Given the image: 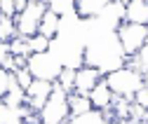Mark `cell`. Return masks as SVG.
<instances>
[{
  "mask_svg": "<svg viewBox=\"0 0 148 124\" xmlns=\"http://www.w3.org/2000/svg\"><path fill=\"white\" fill-rule=\"evenodd\" d=\"M127 54L118 40V30L106 26L101 19L87 21V42H85V66H94L101 73H110L127 66Z\"/></svg>",
  "mask_w": 148,
  "mask_h": 124,
  "instance_id": "6da1fadb",
  "label": "cell"
},
{
  "mask_svg": "<svg viewBox=\"0 0 148 124\" xmlns=\"http://www.w3.org/2000/svg\"><path fill=\"white\" fill-rule=\"evenodd\" d=\"M103 80L108 82V87L113 89L115 96H125V98H134L136 91L146 84V77L143 73L136 68V66H122L118 70H110V73L103 75Z\"/></svg>",
  "mask_w": 148,
  "mask_h": 124,
  "instance_id": "7a4b0ae2",
  "label": "cell"
},
{
  "mask_svg": "<svg viewBox=\"0 0 148 124\" xmlns=\"http://www.w3.org/2000/svg\"><path fill=\"white\" fill-rule=\"evenodd\" d=\"M38 115H40V124H68L71 122L68 91H64L61 87L54 82V91H52L49 101L45 103V108Z\"/></svg>",
  "mask_w": 148,
  "mask_h": 124,
  "instance_id": "3957f363",
  "label": "cell"
},
{
  "mask_svg": "<svg viewBox=\"0 0 148 124\" xmlns=\"http://www.w3.org/2000/svg\"><path fill=\"white\" fill-rule=\"evenodd\" d=\"M118 40L125 49V54L129 59L139 56L148 45V26L143 24H132V21H122L118 26Z\"/></svg>",
  "mask_w": 148,
  "mask_h": 124,
  "instance_id": "277c9868",
  "label": "cell"
},
{
  "mask_svg": "<svg viewBox=\"0 0 148 124\" xmlns=\"http://www.w3.org/2000/svg\"><path fill=\"white\" fill-rule=\"evenodd\" d=\"M49 9L47 0H31V3L16 14V30H19L21 38H33V35L40 33V24H42V16Z\"/></svg>",
  "mask_w": 148,
  "mask_h": 124,
  "instance_id": "5b68a950",
  "label": "cell"
},
{
  "mask_svg": "<svg viewBox=\"0 0 148 124\" xmlns=\"http://www.w3.org/2000/svg\"><path fill=\"white\" fill-rule=\"evenodd\" d=\"M28 68H31L35 80L57 82L61 70H64V61L49 49V51H42V54H31L28 56Z\"/></svg>",
  "mask_w": 148,
  "mask_h": 124,
  "instance_id": "8992f818",
  "label": "cell"
},
{
  "mask_svg": "<svg viewBox=\"0 0 148 124\" xmlns=\"http://www.w3.org/2000/svg\"><path fill=\"white\" fill-rule=\"evenodd\" d=\"M54 91V82H47V80H33V84L26 89V105L33 110V112H40L45 108V103L49 101Z\"/></svg>",
  "mask_w": 148,
  "mask_h": 124,
  "instance_id": "52a82bcc",
  "label": "cell"
},
{
  "mask_svg": "<svg viewBox=\"0 0 148 124\" xmlns=\"http://www.w3.org/2000/svg\"><path fill=\"white\" fill-rule=\"evenodd\" d=\"M101 80H103V73L99 68H94V66H80L78 68V77H75V91L89 96L92 89H94Z\"/></svg>",
  "mask_w": 148,
  "mask_h": 124,
  "instance_id": "ba28073f",
  "label": "cell"
},
{
  "mask_svg": "<svg viewBox=\"0 0 148 124\" xmlns=\"http://www.w3.org/2000/svg\"><path fill=\"white\" fill-rule=\"evenodd\" d=\"M113 0H75V14L85 21L99 19V16L110 7Z\"/></svg>",
  "mask_w": 148,
  "mask_h": 124,
  "instance_id": "9c48e42d",
  "label": "cell"
},
{
  "mask_svg": "<svg viewBox=\"0 0 148 124\" xmlns=\"http://www.w3.org/2000/svg\"><path fill=\"white\" fill-rule=\"evenodd\" d=\"M89 101H92V105H94V110L106 112V110H110V108H113L115 94H113V89L108 87V82H106V80H101V82L94 87V89H92Z\"/></svg>",
  "mask_w": 148,
  "mask_h": 124,
  "instance_id": "30bf717a",
  "label": "cell"
},
{
  "mask_svg": "<svg viewBox=\"0 0 148 124\" xmlns=\"http://www.w3.org/2000/svg\"><path fill=\"white\" fill-rule=\"evenodd\" d=\"M125 21L148 26V0H129L125 5Z\"/></svg>",
  "mask_w": 148,
  "mask_h": 124,
  "instance_id": "8fae6325",
  "label": "cell"
},
{
  "mask_svg": "<svg viewBox=\"0 0 148 124\" xmlns=\"http://www.w3.org/2000/svg\"><path fill=\"white\" fill-rule=\"evenodd\" d=\"M68 108H71V119H75V117H85V115H89V112H94V105H92L89 96L78 94V91L68 94Z\"/></svg>",
  "mask_w": 148,
  "mask_h": 124,
  "instance_id": "7c38bea8",
  "label": "cell"
},
{
  "mask_svg": "<svg viewBox=\"0 0 148 124\" xmlns=\"http://www.w3.org/2000/svg\"><path fill=\"white\" fill-rule=\"evenodd\" d=\"M61 28H64V16L57 14V12H52V9H47L45 16H42V24H40V33L45 35V38L54 40L61 33Z\"/></svg>",
  "mask_w": 148,
  "mask_h": 124,
  "instance_id": "4fadbf2b",
  "label": "cell"
},
{
  "mask_svg": "<svg viewBox=\"0 0 148 124\" xmlns=\"http://www.w3.org/2000/svg\"><path fill=\"white\" fill-rule=\"evenodd\" d=\"M75 77H78V68H73V66H64L61 75H59V80H57V84L61 87L64 91L73 94V91H75Z\"/></svg>",
  "mask_w": 148,
  "mask_h": 124,
  "instance_id": "5bb4252c",
  "label": "cell"
},
{
  "mask_svg": "<svg viewBox=\"0 0 148 124\" xmlns=\"http://www.w3.org/2000/svg\"><path fill=\"white\" fill-rule=\"evenodd\" d=\"M14 38H19V30H16V21L12 16H5L0 19V42H12Z\"/></svg>",
  "mask_w": 148,
  "mask_h": 124,
  "instance_id": "9a60e30c",
  "label": "cell"
},
{
  "mask_svg": "<svg viewBox=\"0 0 148 124\" xmlns=\"http://www.w3.org/2000/svg\"><path fill=\"white\" fill-rule=\"evenodd\" d=\"M47 5H49L52 12L61 14L64 19L71 16V14H75V0H47Z\"/></svg>",
  "mask_w": 148,
  "mask_h": 124,
  "instance_id": "2e32d148",
  "label": "cell"
},
{
  "mask_svg": "<svg viewBox=\"0 0 148 124\" xmlns=\"http://www.w3.org/2000/svg\"><path fill=\"white\" fill-rule=\"evenodd\" d=\"M10 51H12V54L16 56V59H28L31 56V45H28V38H21V35H19V38H14L12 42H10Z\"/></svg>",
  "mask_w": 148,
  "mask_h": 124,
  "instance_id": "e0dca14e",
  "label": "cell"
},
{
  "mask_svg": "<svg viewBox=\"0 0 148 124\" xmlns=\"http://www.w3.org/2000/svg\"><path fill=\"white\" fill-rule=\"evenodd\" d=\"M28 45H31V54H42V51H49V49H52V40L45 38L42 33L28 38Z\"/></svg>",
  "mask_w": 148,
  "mask_h": 124,
  "instance_id": "ac0fdd59",
  "label": "cell"
},
{
  "mask_svg": "<svg viewBox=\"0 0 148 124\" xmlns=\"http://www.w3.org/2000/svg\"><path fill=\"white\" fill-rule=\"evenodd\" d=\"M16 84L19 82H16V75L12 73V70H0V98L7 96Z\"/></svg>",
  "mask_w": 148,
  "mask_h": 124,
  "instance_id": "d6986e66",
  "label": "cell"
},
{
  "mask_svg": "<svg viewBox=\"0 0 148 124\" xmlns=\"http://www.w3.org/2000/svg\"><path fill=\"white\" fill-rule=\"evenodd\" d=\"M3 7V14L5 16H12V19H16V14H19V9H16V0H3V3H0Z\"/></svg>",
  "mask_w": 148,
  "mask_h": 124,
  "instance_id": "ffe728a7",
  "label": "cell"
},
{
  "mask_svg": "<svg viewBox=\"0 0 148 124\" xmlns=\"http://www.w3.org/2000/svg\"><path fill=\"white\" fill-rule=\"evenodd\" d=\"M134 103H136V105H141L143 110H148V84H143L141 89L136 91V96H134Z\"/></svg>",
  "mask_w": 148,
  "mask_h": 124,
  "instance_id": "44dd1931",
  "label": "cell"
},
{
  "mask_svg": "<svg viewBox=\"0 0 148 124\" xmlns=\"http://www.w3.org/2000/svg\"><path fill=\"white\" fill-rule=\"evenodd\" d=\"M118 3H125V5H127V3H129V0H118Z\"/></svg>",
  "mask_w": 148,
  "mask_h": 124,
  "instance_id": "7402d4cb",
  "label": "cell"
}]
</instances>
